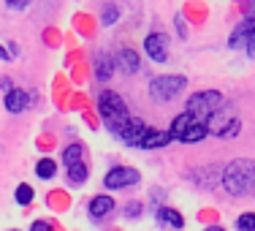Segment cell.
I'll list each match as a JSON object with an SVG mask.
<instances>
[{
    "label": "cell",
    "mask_w": 255,
    "mask_h": 231,
    "mask_svg": "<svg viewBox=\"0 0 255 231\" xmlns=\"http://www.w3.org/2000/svg\"><path fill=\"white\" fill-rule=\"evenodd\" d=\"M223 188L231 196H247L255 191V161L253 158H236L223 169Z\"/></svg>",
    "instance_id": "1"
},
{
    "label": "cell",
    "mask_w": 255,
    "mask_h": 231,
    "mask_svg": "<svg viewBox=\"0 0 255 231\" xmlns=\"http://www.w3.org/2000/svg\"><path fill=\"white\" fill-rule=\"evenodd\" d=\"M98 114H101L103 125H106V131L114 133V136H120L123 125L130 120L128 103L123 101V95L114 93V90H103V93L98 95Z\"/></svg>",
    "instance_id": "2"
},
{
    "label": "cell",
    "mask_w": 255,
    "mask_h": 231,
    "mask_svg": "<svg viewBox=\"0 0 255 231\" xmlns=\"http://www.w3.org/2000/svg\"><path fill=\"white\" fill-rule=\"evenodd\" d=\"M223 109H226V95H223L220 90H198V93L190 95L185 112H190L193 117H198L201 123H206L209 117L220 114Z\"/></svg>",
    "instance_id": "3"
},
{
    "label": "cell",
    "mask_w": 255,
    "mask_h": 231,
    "mask_svg": "<svg viewBox=\"0 0 255 231\" xmlns=\"http://www.w3.org/2000/svg\"><path fill=\"white\" fill-rule=\"evenodd\" d=\"M171 139H177V142H185V144H198L201 139L209 136V131H206V123H201L198 117H193L190 112H179L177 117L171 120Z\"/></svg>",
    "instance_id": "4"
},
{
    "label": "cell",
    "mask_w": 255,
    "mask_h": 231,
    "mask_svg": "<svg viewBox=\"0 0 255 231\" xmlns=\"http://www.w3.org/2000/svg\"><path fill=\"white\" fill-rule=\"evenodd\" d=\"M187 87V76L182 74H163V76H155L149 82V98L155 103H168L174 101L182 90Z\"/></svg>",
    "instance_id": "5"
},
{
    "label": "cell",
    "mask_w": 255,
    "mask_h": 231,
    "mask_svg": "<svg viewBox=\"0 0 255 231\" xmlns=\"http://www.w3.org/2000/svg\"><path fill=\"white\" fill-rule=\"evenodd\" d=\"M138 180H141V174H138L136 169L114 166V169H109L106 177H103V188H109V191H123V188L138 185Z\"/></svg>",
    "instance_id": "6"
},
{
    "label": "cell",
    "mask_w": 255,
    "mask_h": 231,
    "mask_svg": "<svg viewBox=\"0 0 255 231\" xmlns=\"http://www.w3.org/2000/svg\"><path fill=\"white\" fill-rule=\"evenodd\" d=\"M206 131H209V136H217V139H234L242 133V123L239 117H223L220 112L206 120Z\"/></svg>",
    "instance_id": "7"
},
{
    "label": "cell",
    "mask_w": 255,
    "mask_h": 231,
    "mask_svg": "<svg viewBox=\"0 0 255 231\" xmlns=\"http://www.w3.org/2000/svg\"><path fill=\"white\" fill-rule=\"evenodd\" d=\"M149 125L144 123V120H138V117H130L128 120V123L123 125V131H120V142L125 144V147H141L144 144V139L149 136Z\"/></svg>",
    "instance_id": "8"
},
{
    "label": "cell",
    "mask_w": 255,
    "mask_h": 231,
    "mask_svg": "<svg viewBox=\"0 0 255 231\" xmlns=\"http://www.w3.org/2000/svg\"><path fill=\"white\" fill-rule=\"evenodd\" d=\"M144 52L155 60V63H166L168 60V41L163 33H149L144 38Z\"/></svg>",
    "instance_id": "9"
},
{
    "label": "cell",
    "mask_w": 255,
    "mask_h": 231,
    "mask_svg": "<svg viewBox=\"0 0 255 231\" xmlns=\"http://www.w3.org/2000/svg\"><path fill=\"white\" fill-rule=\"evenodd\" d=\"M30 103H33V101H30V93H27V90H22V87H14L11 93H5V98H3V106H5V112H8V114H22Z\"/></svg>",
    "instance_id": "10"
},
{
    "label": "cell",
    "mask_w": 255,
    "mask_h": 231,
    "mask_svg": "<svg viewBox=\"0 0 255 231\" xmlns=\"http://www.w3.org/2000/svg\"><path fill=\"white\" fill-rule=\"evenodd\" d=\"M114 65H117V68L123 71L125 76H130V74H136V71H138L141 60H138V52H136V49H130V46H123V49H117Z\"/></svg>",
    "instance_id": "11"
},
{
    "label": "cell",
    "mask_w": 255,
    "mask_h": 231,
    "mask_svg": "<svg viewBox=\"0 0 255 231\" xmlns=\"http://www.w3.org/2000/svg\"><path fill=\"white\" fill-rule=\"evenodd\" d=\"M253 30H255V19H242L239 25L234 27V33H231L228 46H231V49H245V46H247V38H250Z\"/></svg>",
    "instance_id": "12"
},
{
    "label": "cell",
    "mask_w": 255,
    "mask_h": 231,
    "mask_svg": "<svg viewBox=\"0 0 255 231\" xmlns=\"http://www.w3.org/2000/svg\"><path fill=\"white\" fill-rule=\"evenodd\" d=\"M93 68H95V79H98V82H109V79L114 76V68H117V65H114V57H112V54L98 52V54L93 57Z\"/></svg>",
    "instance_id": "13"
},
{
    "label": "cell",
    "mask_w": 255,
    "mask_h": 231,
    "mask_svg": "<svg viewBox=\"0 0 255 231\" xmlns=\"http://www.w3.org/2000/svg\"><path fill=\"white\" fill-rule=\"evenodd\" d=\"M155 218H157V223H160V226H166V229H182L185 226V218L179 215L177 210H174V207H168V204H163V207H157L155 210Z\"/></svg>",
    "instance_id": "14"
},
{
    "label": "cell",
    "mask_w": 255,
    "mask_h": 231,
    "mask_svg": "<svg viewBox=\"0 0 255 231\" xmlns=\"http://www.w3.org/2000/svg\"><path fill=\"white\" fill-rule=\"evenodd\" d=\"M87 210H90V215H93L95 221H101V218L112 215V210H114V199H112V196H106V193H98V196L90 199Z\"/></svg>",
    "instance_id": "15"
},
{
    "label": "cell",
    "mask_w": 255,
    "mask_h": 231,
    "mask_svg": "<svg viewBox=\"0 0 255 231\" xmlns=\"http://www.w3.org/2000/svg\"><path fill=\"white\" fill-rule=\"evenodd\" d=\"M166 144H171V133L168 131H149V136L144 139L141 150H160Z\"/></svg>",
    "instance_id": "16"
},
{
    "label": "cell",
    "mask_w": 255,
    "mask_h": 231,
    "mask_svg": "<svg viewBox=\"0 0 255 231\" xmlns=\"http://www.w3.org/2000/svg\"><path fill=\"white\" fill-rule=\"evenodd\" d=\"M87 180H90V166L84 161L68 166V182H71V185H84Z\"/></svg>",
    "instance_id": "17"
},
{
    "label": "cell",
    "mask_w": 255,
    "mask_h": 231,
    "mask_svg": "<svg viewBox=\"0 0 255 231\" xmlns=\"http://www.w3.org/2000/svg\"><path fill=\"white\" fill-rule=\"evenodd\" d=\"M84 161V144H68L63 150V166H74Z\"/></svg>",
    "instance_id": "18"
},
{
    "label": "cell",
    "mask_w": 255,
    "mask_h": 231,
    "mask_svg": "<svg viewBox=\"0 0 255 231\" xmlns=\"http://www.w3.org/2000/svg\"><path fill=\"white\" fill-rule=\"evenodd\" d=\"M35 174H38L41 180H52L54 174H57V166H54L52 158H41V161L35 163Z\"/></svg>",
    "instance_id": "19"
},
{
    "label": "cell",
    "mask_w": 255,
    "mask_h": 231,
    "mask_svg": "<svg viewBox=\"0 0 255 231\" xmlns=\"http://www.w3.org/2000/svg\"><path fill=\"white\" fill-rule=\"evenodd\" d=\"M117 19H120V8H117L114 3H106V5L101 8V22H103L106 27H112Z\"/></svg>",
    "instance_id": "20"
},
{
    "label": "cell",
    "mask_w": 255,
    "mask_h": 231,
    "mask_svg": "<svg viewBox=\"0 0 255 231\" xmlns=\"http://www.w3.org/2000/svg\"><path fill=\"white\" fill-rule=\"evenodd\" d=\"M236 231H255V212H242L236 218Z\"/></svg>",
    "instance_id": "21"
},
{
    "label": "cell",
    "mask_w": 255,
    "mask_h": 231,
    "mask_svg": "<svg viewBox=\"0 0 255 231\" xmlns=\"http://www.w3.org/2000/svg\"><path fill=\"white\" fill-rule=\"evenodd\" d=\"M14 199L19 204H30V202H33V188H30V185H19V188H16V193H14Z\"/></svg>",
    "instance_id": "22"
},
{
    "label": "cell",
    "mask_w": 255,
    "mask_h": 231,
    "mask_svg": "<svg viewBox=\"0 0 255 231\" xmlns=\"http://www.w3.org/2000/svg\"><path fill=\"white\" fill-rule=\"evenodd\" d=\"M174 27H177V35L185 41L190 30H187V22H185V16H182V14H174Z\"/></svg>",
    "instance_id": "23"
},
{
    "label": "cell",
    "mask_w": 255,
    "mask_h": 231,
    "mask_svg": "<svg viewBox=\"0 0 255 231\" xmlns=\"http://www.w3.org/2000/svg\"><path fill=\"white\" fill-rule=\"evenodd\" d=\"M242 14L245 19H255V0H242Z\"/></svg>",
    "instance_id": "24"
},
{
    "label": "cell",
    "mask_w": 255,
    "mask_h": 231,
    "mask_svg": "<svg viewBox=\"0 0 255 231\" xmlns=\"http://www.w3.org/2000/svg\"><path fill=\"white\" fill-rule=\"evenodd\" d=\"M5 5H8L11 11H25L30 5V0H5Z\"/></svg>",
    "instance_id": "25"
},
{
    "label": "cell",
    "mask_w": 255,
    "mask_h": 231,
    "mask_svg": "<svg viewBox=\"0 0 255 231\" xmlns=\"http://www.w3.org/2000/svg\"><path fill=\"white\" fill-rule=\"evenodd\" d=\"M30 231H54L49 221H35L33 226H30Z\"/></svg>",
    "instance_id": "26"
},
{
    "label": "cell",
    "mask_w": 255,
    "mask_h": 231,
    "mask_svg": "<svg viewBox=\"0 0 255 231\" xmlns=\"http://www.w3.org/2000/svg\"><path fill=\"white\" fill-rule=\"evenodd\" d=\"M245 49H247V57L255 60V30L250 33V38H247V46H245Z\"/></svg>",
    "instance_id": "27"
},
{
    "label": "cell",
    "mask_w": 255,
    "mask_h": 231,
    "mask_svg": "<svg viewBox=\"0 0 255 231\" xmlns=\"http://www.w3.org/2000/svg\"><path fill=\"white\" fill-rule=\"evenodd\" d=\"M138 212H141V204L138 202H130L125 207V215H130V218H138Z\"/></svg>",
    "instance_id": "28"
},
{
    "label": "cell",
    "mask_w": 255,
    "mask_h": 231,
    "mask_svg": "<svg viewBox=\"0 0 255 231\" xmlns=\"http://www.w3.org/2000/svg\"><path fill=\"white\" fill-rule=\"evenodd\" d=\"M0 87H3L5 93H11V90H14V82H11V76H0Z\"/></svg>",
    "instance_id": "29"
},
{
    "label": "cell",
    "mask_w": 255,
    "mask_h": 231,
    "mask_svg": "<svg viewBox=\"0 0 255 231\" xmlns=\"http://www.w3.org/2000/svg\"><path fill=\"white\" fill-rule=\"evenodd\" d=\"M11 60H14V57H11V52L0 44V63H11Z\"/></svg>",
    "instance_id": "30"
},
{
    "label": "cell",
    "mask_w": 255,
    "mask_h": 231,
    "mask_svg": "<svg viewBox=\"0 0 255 231\" xmlns=\"http://www.w3.org/2000/svg\"><path fill=\"white\" fill-rule=\"evenodd\" d=\"M8 52H11V57H14V60L19 57V46H16L14 41H11V44H8Z\"/></svg>",
    "instance_id": "31"
},
{
    "label": "cell",
    "mask_w": 255,
    "mask_h": 231,
    "mask_svg": "<svg viewBox=\"0 0 255 231\" xmlns=\"http://www.w3.org/2000/svg\"><path fill=\"white\" fill-rule=\"evenodd\" d=\"M206 231H226V229H223V226H209Z\"/></svg>",
    "instance_id": "32"
},
{
    "label": "cell",
    "mask_w": 255,
    "mask_h": 231,
    "mask_svg": "<svg viewBox=\"0 0 255 231\" xmlns=\"http://www.w3.org/2000/svg\"><path fill=\"white\" fill-rule=\"evenodd\" d=\"M11 231H16V229H11Z\"/></svg>",
    "instance_id": "33"
}]
</instances>
